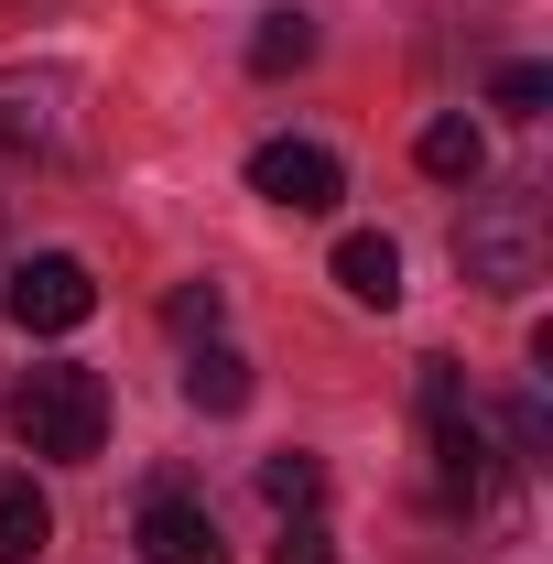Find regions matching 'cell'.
Masks as SVG:
<instances>
[{
	"label": "cell",
	"mask_w": 553,
	"mask_h": 564,
	"mask_svg": "<svg viewBox=\"0 0 553 564\" xmlns=\"http://www.w3.org/2000/svg\"><path fill=\"white\" fill-rule=\"evenodd\" d=\"M11 434L33 445V456H55V467H87L98 445H109V380L98 369H22L11 380Z\"/></svg>",
	"instance_id": "1"
},
{
	"label": "cell",
	"mask_w": 553,
	"mask_h": 564,
	"mask_svg": "<svg viewBox=\"0 0 553 564\" xmlns=\"http://www.w3.org/2000/svg\"><path fill=\"white\" fill-rule=\"evenodd\" d=\"M553 261V217L532 185H510V196H478L467 228H456V272L478 282V293H532Z\"/></svg>",
	"instance_id": "2"
},
{
	"label": "cell",
	"mask_w": 553,
	"mask_h": 564,
	"mask_svg": "<svg viewBox=\"0 0 553 564\" xmlns=\"http://www.w3.org/2000/svg\"><path fill=\"white\" fill-rule=\"evenodd\" d=\"M423 445H434V489L445 499H488L499 489V445H488L456 358H423Z\"/></svg>",
	"instance_id": "3"
},
{
	"label": "cell",
	"mask_w": 553,
	"mask_h": 564,
	"mask_svg": "<svg viewBox=\"0 0 553 564\" xmlns=\"http://www.w3.org/2000/svg\"><path fill=\"white\" fill-rule=\"evenodd\" d=\"M0 315L22 337H66V326L98 315V272L76 250H33V261H11V282H0Z\"/></svg>",
	"instance_id": "4"
},
{
	"label": "cell",
	"mask_w": 553,
	"mask_h": 564,
	"mask_svg": "<svg viewBox=\"0 0 553 564\" xmlns=\"http://www.w3.org/2000/svg\"><path fill=\"white\" fill-rule=\"evenodd\" d=\"M250 196H272L282 217H326L347 196V174H337L326 141H261V152H250Z\"/></svg>",
	"instance_id": "5"
},
{
	"label": "cell",
	"mask_w": 553,
	"mask_h": 564,
	"mask_svg": "<svg viewBox=\"0 0 553 564\" xmlns=\"http://www.w3.org/2000/svg\"><path fill=\"white\" fill-rule=\"evenodd\" d=\"M76 109V76H55V66H11L0 76V152H66V120Z\"/></svg>",
	"instance_id": "6"
},
{
	"label": "cell",
	"mask_w": 553,
	"mask_h": 564,
	"mask_svg": "<svg viewBox=\"0 0 553 564\" xmlns=\"http://www.w3.org/2000/svg\"><path fill=\"white\" fill-rule=\"evenodd\" d=\"M141 564H228V543H217V510L207 499H185L174 478L141 499Z\"/></svg>",
	"instance_id": "7"
},
{
	"label": "cell",
	"mask_w": 553,
	"mask_h": 564,
	"mask_svg": "<svg viewBox=\"0 0 553 564\" xmlns=\"http://www.w3.org/2000/svg\"><path fill=\"white\" fill-rule=\"evenodd\" d=\"M337 282H347V304L391 315V304H402V250H391L380 228H347V239H337Z\"/></svg>",
	"instance_id": "8"
},
{
	"label": "cell",
	"mask_w": 553,
	"mask_h": 564,
	"mask_svg": "<svg viewBox=\"0 0 553 564\" xmlns=\"http://www.w3.org/2000/svg\"><path fill=\"white\" fill-rule=\"evenodd\" d=\"M44 543H55V499L33 489L22 467H0V564H33Z\"/></svg>",
	"instance_id": "9"
},
{
	"label": "cell",
	"mask_w": 553,
	"mask_h": 564,
	"mask_svg": "<svg viewBox=\"0 0 553 564\" xmlns=\"http://www.w3.org/2000/svg\"><path fill=\"white\" fill-rule=\"evenodd\" d=\"M185 402H196V413H239V402H250V358L207 337V348L185 358Z\"/></svg>",
	"instance_id": "10"
},
{
	"label": "cell",
	"mask_w": 553,
	"mask_h": 564,
	"mask_svg": "<svg viewBox=\"0 0 553 564\" xmlns=\"http://www.w3.org/2000/svg\"><path fill=\"white\" fill-rule=\"evenodd\" d=\"M413 163L434 174V185H478V163H488V141L467 131V120H423V141H413Z\"/></svg>",
	"instance_id": "11"
},
{
	"label": "cell",
	"mask_w": 553,
	"mask_h": 564,
	"mask_svg": "<svg viewBox=\"0 0 553 564\" xmlns=\"http://www.w3.org/2000/svg\"><path fill=\"white\" fill-rule=\"evenodd\" d=\"M315 66V11H261V33H250V76H293Z\"/></svg>",
	"instance_id": "12"
},
{
	"label": "cell",
	"mask_w": 553,
	"mask_h": 564,
	"mask_svg": "<svg viewBox=\"0 0 553 564\" xmlns=\"http://www.w3.org/2000/svg\"><path fill=\"white\" fill-rule=\"evenodd\" d=\"M261 499H272L282 521H304V510L326 499V456H304V445H282V456H261Z\"/></svg>",
	"instance_id": "13"
},
{
	"label": "cell",
	"mask_w": 553,
	"mask_h": 564,
	"mask_svg": "<svg viewBox=\"0 0 553 564\" xmlns=\"http://www.w3.org/2000/svg\"><path fill=\"white\" fill-rule=\"evenodd\" d=\"M217 315H228V293H217V282H185V293H163V326H174V337H217Z\"/></svg>",
	"instance_id": "14"
},
{
	"label": "cell",
	"mask_w": 553,
	"mask_h": 564,
	"mask_svg": "<svg viewBox=\"0 0 553 564\" xmlns=\"http://www.w3.org/2000/svg\"><path fill=\"white\" fill-rule=\"evenodd\" d=\"M510 120H543V98H553V66H499V87H488Z\"/></svg>",
	"instance_id": "15"
},
{
	"label": "cell",
	"mask_w": 553,
	"mask_h": 564,
	"mask_svg": "<svg viewBox=\"0 0 553 564\" xmlns=\"http://www.w3.org/2000/svg\"><path fill=\"white\" fill-rule=\"evenodd\" d=\"M272 564H337V543H326V521H315V510H304V521H282Z\"/></svg>",
	"instance_id": "16"
},
{
	"label": "cell",
	"mask_w": 553,
	"mask_h": 564,
	"mask_svg": "<svg viewBox=\"0 0 553 564\" xmlns=\"http://www.w3.org/2000/svg\"><path fill=\"white\" fill-rule=\"evenodd\" d=\"M510 445H521V456H553V413H543V391H521V402H510Z\"/></svg>",
	"instance_id": "17"
}]
</instances>
